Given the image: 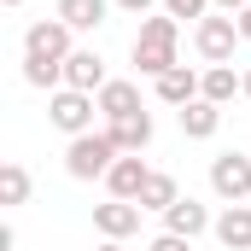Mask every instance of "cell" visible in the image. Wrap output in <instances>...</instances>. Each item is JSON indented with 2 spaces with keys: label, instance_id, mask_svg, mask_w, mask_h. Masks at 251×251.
<instances>
[{
  "label": "cell",
  "instance_id": "cell-1",
  "mask_svg": "<svg viewBox=\"0 0 251 251\" xmlns=\"http://www.w3.org/2000/svg\"><path fill=\"white\" fill-rule=\"evenodd\" d=\"M176 41H181V18H140V35H134V70L140 76H170L176 64H181V53H176Z\"/></svg>",
  "mask_w": 251,
  "mask_h": 251
},
{
  "label": "cell",
  "instance_id": "cell-2",
  "mask_svg": "<svg viewBox=\"0 0 251 251\" xmlns=\"http://www.w3.org/2000/svg\"><path fill=\"white\" fill-rule=\"evenodd\" d=\"M117 158H123V152H117V140H111L105 128L76 134V140L64 146V170H70V181H105Z\"/></svg>",
  "mask_w": 251,
  "mask_h": 251
},
{
  "label": "cell",
  "instance_id": "cell-3",
  "mask_svg": "<svg viewBox=\"0 0 251 251\" xmlns=\"http://www.w3.org/2000/svg\"><path fill=\"white\" fill-rule=\"evenodd\" d=\"M94 111H100V94H76V88H59L47 94V123L59 134H94Z\"/></svg>",
  "mask_w": 251,
  "mask_h": 251
},
{
  "label": "cell",
  "instance_id": "cell-4",
  "mask_svg": "<svg viewBox=\"0 0 251 251\" xmlns=\"http://www.w3.org/2000/svg\"><path fill=\"white\" fill-rule=\"evenodd\" d=\"M193 47H199V59H204V64H228V59H234V47H240V24H234L228 12H210V18L193 24Z\"/></svg>",
  "mask_w": 251,
  "mask_h": 251
},
{
  "label": "cell",
  "instance_id": "cell-5",
  "mask_svg": "<svg viewBox=\"0 0 251 251\" xmlns=\"http://www.w3.org/2000/svg\"><path fill=\"white\" fill-rule=\"evenodd\" d=\"M210 193L228 199V204H246V199H251V158H246V152L210 158Z\"/></svg>",
  "mask_w": 251,
  "mask_h": 251
},
{
  "label": "cell",
  "instance_id": "cell-6",
  "mask_svg": "<svg viewBox=\"0 0 251 251\" xmlns=\"http://www.w3.org/2000/svg\"><path fill=\"white\" fill-rule=\"evenodd\" d=\"M70 35H76V29H70L64 18H35V24L24 29V53H29V59H59L64 64L70 53H76Z\"/></svg>",
  "mask_w": 251,
  "mask_h": 251
},
{
  "label": "cell",
  "instance_id": "cell-7",
  "mask_svg": "<svg viewBox=\"0 0 251 251\" xmlns=\"http://www.w3.org/2000/svg\"><path fill=\"white\" fill-rule=\"evenodd\" d=\"M111 76H105V59L94 53V47H76L70 59H64V88H76V94H100Z\"/></svg>",
  "mask_w": 251,
  "mask_h": 251
},
{
  "label": "cell",
  "instance_id": "cell-8",
  "mask_svg": "<svg viewBox=\"0 0 251 251\" xmlns=\"http://www.w3.org/2000/svg\"><path fill=\"white\" fill-rule=\"evenodd\" d=\"M94 228H100L105 240L140 234V204H134V199H105V204H94Z\"/></svg>",
  "mask_w": 251,
  "mask_h": 251
},
{
  "label": "cell",
  "instance_id": "cell-9",
  "mask_svg": "<svg viewBox=\"0 0 251 251\" xmlns=\"http://www.w3.org/2000/svg\"><path fill=\"white\" fill-rule=\"evenodd\" d=\"M146 176H152V170H146V158H140V152H123V158L111 164V176H105V193H111V199H134V204H140Z\"/></svg>",
  "mask_w": 251,
  "mask_h": 251
},
{
  "label": "cell",
  "instance_id": "cell-10",
  "mask_svg": "<svg viewBox=\"0 0 251 251\" xmlns=\"http://www.w3.org/2000/svg\"><path fill=\"white\" fill-rule=\"evenodd\" d=\"M204 228H216V216L199 204V199H176L170 210H164V234H181V240H199Z\"/></svg>",
  "mask_w": 251,
  "mask_h": 251
},
{
  "label": "cell",
  "instance_id": "cell-11",
  "mask_svg": "<svg viewBox=\"0 0 251 251\" xmlns=\"http://www.w3.org/2000/svg\"><path fill=\"white\" fill-rule=\"evenodd\" d=\"M199 82H204L199 70H187V64H176L170 76H158V82H152V94H158L164 105H176V111H181V105H193V100H199Z\"/></svg>",
  "mask_w": 251,
  "mask_h": 251
},
{
  "label": "cell",
  "instance_id": "cell-12",
  "mask_svg": "<svg viewBox=\"0 0 251 251\" xmlns=\"http://www.w3.org/2000/svg\"><path fill=\"white\" fill-rule=\"evenodd\" d=\"M134 111H146V105H140V88L111 76V82L100 88V117H105V123H117V117H134Z\"/></svg>",
  "mask_w": 251,
  "mask_h": 251
},
{
  "label": "cell",
  "instance_id": "cell-13",
  "mask_svg": "<svg viewBox=\"0 0 251 251\" xmlns=\"http://www.w3.org/2000/svg\"><path fill=\"white\" fill-rule=\"evenodd\" d=\"M210 234H216L228 251H251V204H228V210L216 216Z\"/></svg>",
  "mask_w": 251,
  "mask_h": 251
},
{
  "label": "cell",
  "instance_id": "cell-14",
  "mask_svg": "<svg viewBox=\"0 0 251 251\" xmlns=\"http://www.w3.org/2000/svg\"><path fill=\"white\" fill-rule=\"evenodd\" d=\"M105 134L117 140V152H146V146H152V111L117 117V123H105Z\"/></svg>",
  "mask_w": 251,
  "mask_h": 251
},
{
  "label": "cell",
  "instance_id": "cell-15",
  "mask_svg": "<svg viewBox=\"0 0 251 251\" xmlns=\"http://www.w3.org/2000/svg\"><path fill=\"white\" fill-rule=\"evenodd\" d=\"M234 94H246V76H234V64H210V70H204V82H199V100L228 105Z\"/></svg>",
  "mask_w": 251,
  "mask_h": 251
},
{
  "label": "cell",
  "instance_id": "cell-16",
  "mask_svg": "<svg viewBox=\"0 0 251 251\" xmlns=\"http://www.w3.org/2000/svg\"><path fill=\"white\" fill-rule=\"evenodd\" d=\"M176 117H181V134H187V140H210V134L222 128V105H210V100H193V105H181Z\"/></svg>",
  "mask_w": 251,
  "mask_h": 251
},
{
  "label": "cell",
  "instance_id": "cell-17",
  "mask_svg": "<svg viewBox=\"0 0 251 251\" xmlns=\"http://www.w3.org/2000/svg\"><path fill=\"white\" fill-rule=\"evenodd\" d=\"M105 12H111V0H59V12H53V18H64L70 29H100V24H105Z\"/></svg>",
  "mask_w": 251,
  "mask_h": 251
},
{
  "label": "cell",
  "instance_id": "cell-18",
  "mask_svg": "<svg viewBox=\"0 0 251 251\" xmlns=\"http://www.w3.org/2000/svg\"><path fill=\"white\" fill-rule=\"evenodd\" d=\"M176 199H181L176 176H164V170H152V176H146V187H140V210H158V216H164Z\"/></svg>",
  "mask_w": 251,
  "mask_h": 251
},
{
  "label": "cell",
  "instance_id": "cell-19",
  "mask_svg": "<svg viewBox=\"0 0 251 251\" xmlns=\"http://www.w3.org/2000/svg\"><path fill=\"white\" fill-rule=\"evenodd\" d=\"M24 82L59 94V88H64V64H59V59H29V53H24Z\"/></svg>",
  "mask_w": 251,
  "mask_h": 251
},
{
  "label": "cell",
  "instance_id": "cell-20",
  "mask_svg": "<svg viewBox=\"0 0 251 251\" xmlns=\"http://www.w3.org/2000/svg\"><path fill=\"white\" fill-rule=\"evenodd\" d=\"M24 199H29V170H24V164H0V204L18 210Z\"/></svg>",
  "mask_w": 251,
  "mask_h": 251
},
{
  "label": "cell",
  "instance_id": "cell-21",
  "mask_svg": "<svg viewBox=\"0 0 251 251\" xmlns=\"http://www.w3.org/2000/svg\"><path fill=\"white\" fill-rule=\"evenodd\" d=\"M164 12H170V18H193V24H199V18H210V0H164Z\"/></svg>",
  "mask_w": 251,
  "mask_h": 251
},
{
  "label": "cell",
  "instance_id": "cell-22",
  "mask_svg": "<svg viewBox=\"0 0 251 251\" xmlns=\"http://www.w3.org/2000/svg\"><path fill=\"white\" fill-rule=\"evenodd\" d=\"M146 251H193V240H181V234H158Z\"/></svg>",
  "mask_w": 251,
  "mask_h": 251
},
{
  "label": "cell",
  "instance_id": "cell-23",
  "mask_svg": "<svg viewBox=\"0 0 251 251\" xmlns=\"http://www.w3.org/2000/svg\"><path fill=\"white\" fill-rule=\"evenodd\" d=\"M117 6H123L128 18H152V6H158V0H117Z\"/></svg>",
  "mask_w": 251,
  "mask_h": 251
},
{
  "label": "cell",
  "instance_id": "cell-24",
  "mask_svg": "<svg viewBox=\"0 0 251 251\" xmlns=\"http://www.w3.org/2000/svg\"><path fill=\"white\" fill-rule=\"evenodd\" d=\"M210 6H216V12H228V18H240V12H246L251 0H210Z\"/></svg>",
  "mask_w": 251,
  "mask_h": 251
},
{
  "label": "cell",
  "instance_id": "cell-25",
  "mask_svg": "<svg viewBox=\"0 0 251 251\" xmlns=\"http://www.w3.org/2000/svg\"><path fill=\"white\" fill-rule=\"evenodd\" d=\"M234 24H240V41H251V6L240 12V18H234Z\"/></svg>",
  "mask_w": 251,
  "mask_h": 251
},
{
  "label": "cell",
  "instance_id": "cell-26",
  "mask_svg": "<svg viewBox=\"0 0 251 251\" xmlns=\"http://www.w3.org/2000/svg\"><path fill=\"white\" fill-rule=\"evenodd\" d=\"M94 251H128V246H123V240H100Z\"/></svg>",
  "mask_w": 251,
  "mask_h": 251
},
{
  "label": "cell",
  "instance_id": "cell-27",
  "mask_svg": "<svg viewBox=\"0 0 251 251\" xmlns=\"http://www.w3.org/2000/svg\"><path fill=\"white\" fill-rule=\"evenodd\" d=\"M0 6H12V12H18V6H24V0H0Z\"/></svg>",
  "mask_w": 251,
  "mask_h": 251
},
{
  "label": "cell",
  "instance_id": "cell-28",
  "mask_svg": "<svg viewBox=\"0 0 251 251\" xmlns=\"http://www.w3.org/2000/svg\"><path fill=\"white\" fill-rule=\"evenodd\" d=\"M246 100H251V70H246Z\"/></svg>",
  "mask_w": 251,
  "mask_h": 251
}]
</instances>
